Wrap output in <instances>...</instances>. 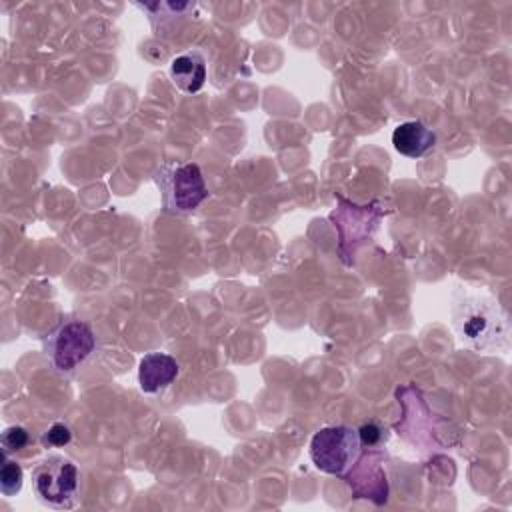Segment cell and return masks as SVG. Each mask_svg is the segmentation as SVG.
I'll use <instances>...</instances> for the list:
<instances>
[{
	"label": "cell",
	"instance_id": "cell-5",
	"mask_svg": "<svg viewBox=\"0 0 512 512\" xmlns=\"http://www.w3.org/2000/svg\"><path fill=\"white\" fill-rule=\"evenodd\" d=\"M362 454V442L356 428L338 424L320 428L310 440L312 464L330 476L348 474Z\"/></svg>",
	"mask_w": 512,
	"mask_h": 512
},
{
	"label": "cell",
	"instance_id": "cell-12",
	"mask_svg": "<svg viewBox=\"0 0 512 512\" xmlns=\"http://www.w3.org/2000/svg\"><path fill=\"white\" fill-rule=\"evenodd\" d=\"M358 436L362 446H376L384 438V428L378 422H366L358 428Z\"/></svg>",
	"mask_w": 512,
	"mask_h": 512
},
{
	"label": "cell",
	"instance_id": "cell-9",
	"mask_svg": "<svg viewBox=\"0 0 512 512\" xmlns=\"http://www.w3.org/2000/svg\"><path fill=\"white\" fill-rule=\"evenodd\" d=\"M22 482H24V472H22L20 464L10 460L4 454V462H2V468H0V490H2V496H6V498L16 496L22 490Z\"/></svg>",
	"mask_w": 512,
	"mask_h": 512
},
{
	"label": "cell",
	"instance_id": "cell-3",
	"mask_svg": "<svg viewBox=\"0 0 512 512\" xmlns=\"http://www.w3.org/2000/svg\"><path fill=\"white\" fill-rule=\"evenodd\" d=\"M42 348L50 366L58 374L70 376L94 354L96 334L88 322L66 318L44 336Z\"/></svg>",
	"mask_w": 512,
	"mask_h": 512
},
{
	"label": "cell",
	"instance_id": "cell-11",
	"mask_svg": "<svg viewBox=\"0 0 512 512\" xmlns=\"http://www.w3.org/2000/svg\"><path fill=\"white\" fill-rule=\"evenodd\" d=\"M72 440V430L64 422H54L44 434H42V444L46 448H60L66 446Z\"/></svg>",
	"mask_w": 512,
	"mask_h": 512
},
{
	"label": "cell",
	"instance_id": "cell-4",
	"mask_svg": "<svg viewBox=\"0 0 512 512\" xmlns=\"http://www.w3.org/2000/svg\"><path fill=\"white\" fill-rule=\"evenodd\" d=\"M154 180L164 210L172 214H190L210 196L202 170L194 162H166L154 172Z\"/></svg>",
	"mask_w": 512,
	"mask_h": 512
},
{
	"label": "cell",
	"instance_id": "cell-7",
	"mask_svg": "<svg viewBox=\"0 0 512 512\" xmlns=\"http://www.w3.org/2000/svg\"><path fill=\"white\" fill-rule=\"evenodd\" d=\"M392 144L406 158H422L436 146V134L420 120H408L394 128Z\"/></svg>",
	"mask_w": 512,
	"mask_h": 512
},
{
	"label": "cell",
	"instance_id": "cell-8",
	"mask_svg": "<svg viewBox=\"0 0 512 512\" xmlns=\"http://www.w3.org/2000/svg\"><path fill=\"white\" fill-rule=\"evenodd\" d=\"M168 74L178 90L186 94H196L206 82V60L196 50L178 54L176 58H172Z\"/></svg>",
	"mask_w": 512,
	"mask_h": 512
},
{
	"label": "cell",
	"instance_id": "cell-2",
	"mask_svg": "<svg viewBox=\"0 0 512 512\" xmlns=\"http://www.w3.org/2000/svg\"><path fill=\"white\" fill-rule=\"evenodd\" d=\"M32 490L36 498L56 510H70L80 502V470L78 466L62 456V454H48L42 458L30 474Z\"/></svg>",
	"mask_w": 512,
	"mask_h": 512
},
{
	"label": "cell",
	"instance_id": "cell-6",
	"mask_svg": "<svg viewBox=\"0 0 512 512\" xmlns=\"http://www.w3.org/2000/svg\"><path fill=\"white\" fill-rule=\"evenodd\" d=\"M180 374V364L166 352H148L138 364V386L144 394L166 390Z\"/></svg>",
	"mask_w": 512,
	"mask_h": 512
},
{
	"label": "cell",
	"instance_id": "cell-10",
	"mask_svg": "<svg viewBox=\"0 0 512 512\" xmlns=\"http://www.w3.org/2000/svg\"><path fill=\"white\" fill-rule=\"evenodd\" d=\"M30 432L24 426H8L4 428L0 442H2V450L4 454H12V452H20L30 444Z\"/></svg>",
	"mask_w": 512,
	"mask_h": 512
},
{
	"label": "cell",
	"instance_id": "cell-1",
	"mask_svg": "<svg viewBox=\"0 0 512 512\" xmlns=\"http://www.w3.org/2000/svg\"><path fill=\"white\" fill-rule=\"evenodd\" d=\"M452 328L458 340L474 352L504 350L510 342V324L504 310L494 298L482 294H454Z\"/></svg>",
	"mask_w": 512,
	"mask_h": 512
}]
</instances>
